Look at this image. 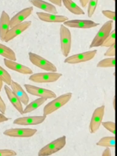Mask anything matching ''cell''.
Returning <instances> with one entry per match:
<instances>
[{"label":"cell","instance_id":"3","mask_svg":"<svg viewBox=\"0 0 117 156\" xmlns=\"http://www.w3.org/2000/svg\"><path fill=\"white\" fill-rule=\"evenodd\" d=\"M113 25V21L109 20L106 21L102 26L100 28L99 31L97 32L94 38L93 39L91 44H90L89 48L91 49L94 47L101 46L108 35L110 34L112 30Z\"/></svg>","mask_w":117,"mask_h":156},{"label":"cell","instance_id":"6","mask_svg":"<svg viewBox=\"0 0 117 156\" xmlns=\"http://www.w3.org/2000/svg\"><path fill=\"white\" fill-rule=\"evenodd\" d=\"M62 76V73L57 72L38 73L31 74L29 79L36 83H51L56 82Z\"/></svg>","mask_w":117,"mask_h":156},{"label":"cell","instance_id":"16","mask_svg":"<svg viewBox=\"0 0 117 156\" xmlns=\"http://www.w3.org/2000/svg\"><path fill=\"white\" fill-rule=\"evenodd\" d=\"M36 15L40 20L47 23H64L68 20V18L66 16L58 15L46 12H36Z\"/></svg>","mask_w":117,"mask_h":156},{"label":"cell","instance_id":"19","mask_svg":"<svg viewBox=\"0 0 117 156\" xmlns=\"http://www.w3.org/2000/svg\"><path fill=\"white\" fill-rule=\"evenodd\" d=\"M29 1L35 7L41 9L46 13L55 15H57L58 13L57 10L54 4L44 1L43 0H29Z\"/></svg>","mask_w":117,"mask_h":156},{"label":"cell","instance_id":"4","mask_svg":"<svg viewBox=\"0 0 117 156\" xmlns=\"http://www.w3.org/2000/svg\"><path fill=\"white\" fill-rule=\"evenodd\" d=\"M60 41L62 54L67 57L71 48V34L69 29L63 24H61L60 27Z\"/></svg>","mask_w":117,"mask_h":156},{"label":"cell","instance_id":"13","mask_svg":"<svg viewBox=\"0 0 117 156\" xmlns=\"http://www.w3.org/2000/svg\"><path fill=\"white\" fill-rule=\"evenodd\" d=\"M46 116H32L18 118L13 121V124L21 126L38 125L41 124L46 119Z\"/></svg>","mask_w":117,"mask_h":156},{"label":"cell","instance_id":"20","mask_svg":"<svg viewBox=\"0 0 117 156\" xmlns=\"http://www.w3.org/2000/svg\"><path fill=\"white\" fill-rule=\"evenodd\" d=\"M10 17L8 13L2 10L0 17V39L4 41V37L10 29Z\"/></svg>","mask_w":117,"mask_h":156},{"label":"cell","instance_id":"29","mask_svg":"<svg viewBox=\"0 0 117 156\" xmlns=\"http://www.w3.org/2000/svg\"><path fill=\"white\" fill-rule=\"evenodd\" d=\"M102 126L107 130L112 132L113 135H115V123L113 121H105L102 122Z\"/></svg>","mask_w":117,"mask_h":156},{"label":"cell","instance_id":"34","mask_svg":"<svg viewBox=\"0 0 117 156\" xmlns=\"http://www.w3.org/2000/svg\"><path fill=\"white\" fill-rule=\"evenodd\" d=\"M102 156H112L111 151L109 147H106L102 152Z\"/></svg>","mask_w":117,"mask_h":156},{"label":"cell","instance_id":"36","mask_svg":"<svg viewBox=\"0 0 117 156\" xmlns=\"http://www.w3.org/2000/svg\"><path fill=\"white\" fill-rule=\"evenodd\" d=\"M10 118L6 117L4 114L0 113V122H5L8 120H9Z\"/></svg>","mask_w":117,"mask_h":156},{"label":"cell","instance_id":"8","mask_svg":"<svg viewBox=\"0 0 117 156\" xmlns=\"http://www.w3.org/2000/svg\"><path fill=\"white\" fill-rule=\"evenodd\" d=\"M105 105H102L96 108L92 115L89 124V132L90 133H94L99 129L104 115Z\"/></svg>","mask_w":117,"mask_h":156},{"label":"cell","instance_id":"9","mask_svg":"<svg viewBox=\"0 0 117 156\" xmlns=\"http://www.w3.org/2000/svg\"><path fill=\"white\" fill-rule=\"evenodd\" d=\"M26 90L30 94L38 96L39 98L48 99H54L57 97L56 94L48 89L38 87L30 84H24Z\"/></svg>","mask_w":117,"mask_h":156},{"label":"cell","instance_id":"12","mask_svg":"<svg viewBox=\"0 0 117 156\" xmlns=\"http://www.w3.org/2000/svg\"><path fill=\"white\" fill-rule=\"evenodd\" d=\"M63 25L69 27L80 29H90L99 25V23L88 20H71L63 23Z\"/></svg>","mask_w":117,"mask_h":156},{"label":"cell","instance_id":"21","mask_svg":"<svg viewBox=\"0 0 117 156\" xmlns=\"http://www.w3.org/2000/svg\"><path fill=\"white\" fill-rule=\"evenodd\" d=\"M64 6L72 13L77 15H84V11L73 0H62Z\"/></svg>","mask_w":117,"mask_h":156},{"label":"cell","instance_id":"27","mask_svg":"<svg viewBox=\"0 0 117 156\" xmlns=\"http://www.w3.org/2000/svg\"><path fill=\"white\" fill-rule=\"evenodd\" d=\"M0 78L3 82H5L7 85H10L12 81L10 74L1 66H0Z\"/></svg>","mask_w":117,"mask_h":156},{"label":"cell","instance_id":"31","mask_svg":"<svg viewBox=\"0 0 117 156\" xmlns=\"http://www.w3.org/2000/svg\"><path fill=\"white\" fill-rule=\"evenodd\" d=\"M16 152L12 149H0V156H16Z\"/></svg>","mask_w":117,"mask_h":156},{"label":"cell","instance_id":"7","mask_svg":"<svg viewBox=\"0 0 117 156\" xmlns=\"http://www.w3.org/2000/svg\"><path fill=\"white\" fill-rule=\"evenodd\" d=\"M96 54V49L88 51L79 54H76L71 56L67 57L65 59L64 62L65 63L69 64H77L79 63L85 62L93 59L95 57Z\"/></svg>","mask_w":117,"mask_h":156},{"label":"cell","instance_id":"18","mask_svg":"<svg viewBox=\"0 0 117 156\" xmlns=\"http://www.w3.org/2000/svg\"><path fill=\"white\" fill-rule=\"evenodd\" d=\"M4 88L7 98L13 105V106L21 115H23V107L21 101L19 100L17 96L15 94V93L12 91L11 88H10V87L7 85H4Z\"/></svg>","mask_w":117,"mask_h":156},{"label":"cell","instance_id":"30","mask_svg":"<svg viewBox=\"0 0 117 156\" xmlns=\"http://www.w3.org/2000/svg\"><path fill=\"white\" fill-rule=\"evenodd\" d=\"M102 13L107 18H109L113 22L115 21V12L110 10H103Z\"/></svg>","mask_w":117,"mask_h":156},{"label":"cell","instance_id":"28","mask_svg":"<svg viewBox=\"0 0 117 156\" xmlns=\"http://www.w3.org/2000/svg\"><path fill=\"white\" fill-rule=\"evenodd\" d=\"M98 0H89L88 9H87V15L88 17H91L97 7Z\"/></svg>","mask_w":117,"mask_h":156},{"label":"cell","instance_id":"32","mask_svg":"<svg viewBox=\"0 0 117 156\" xmlns=\"http://www.w3.org/2000/svg\"><path fill=\"white\" fill-rule=\"evenodd\" d=\"M105 56H108L110 57H115V44H113L108 47V49L104 53Z\"/></svg>","mask_w":117,"mask_h":156},{"label":"cell","instance_id":"11","mask_svg":"<svg viewBox=\"0 0 117 156\" xmlns=\"http://www.w3.org/2000/svg\"><path fill=\"white\" fill-rule=\"evenodd\" d=\"M32 22L30 21H23V23L10 28L4 37V41L9 42L10 40H13L14 38H15L16 37L24 32L26 29H27L30 26Z\"/></svg>","mask_w":117,"mask_h":156},{"label":"cell","instance_id":"10","mask_svg":"<svg viewBox=\"0 0 117 156\" xmlns=\"http://www.w3.org/2000/svg\"><path fill=\"white\" fill-rule=\"evenodd\" d=\"M37 130L29 128H12L5 130L3 134L10 137L28 138L34 135Z\"/></svg>","mask_w":117,"mask_h":156},{"label":"cell","instance_id":"25","mask_svg":"<svg viewBox=\"0 0 117 156\" xmlns=\"http://www.w3.org/2000/svg\"><path fill=\"white\" fill-rule=\"evenodd\" d=\"M115 58L109 57L100 60L98 64L97 67L99 68H108L115 67Z\"/></svg>","mask_w":117,"mask_h":156},{"label":"cell","instance_id":"39","mask_svg":"<svg viewBox=\"0 0 117 156\" xmlns=\"http://www.w3.org/2000/svg\"><path fill=\"white\" fill-rule=\"evenodd\" d=\"M113 1H115V0H113Z\"/></svg>","mask_w":117,"mask_h":156},{"label":"cell","instance_id":"15","mask_svg":"<svg viewBox=\"0 0 117 156\" xmlns=\"http://www.w3.org/2000/svg\"><path fill=\"white\" fill-rule=\"evenodd\" d=\"M33 12V7H29L23 9L15 15L10 20V28L23 23Z\"/></svg>","mask_w":117,"mask_h":156},{"label":"cell","instance_id":"24","mask_svg":"<svg viewBox=\"0 0 117 156\" xmlns=\"http://www.w3.org/2000/svg\"><path fill=\"white\" fill-rule=\"evenodd\" d=\"M96 144L98 146L106 147H115V136H104L101 138Z\"/></svg>","mask_w":117,"mask_h":156},{"label":"cell","instance_id":"33","mask_svg":"<svg viewBox=\"0 0 117 156\" xmlns=\"http://www.w3.org/2000/svg\"><path fill=\"white\" fill-rule=\"evenodd\" d=\"M6 110V105L1 96H0V112L2 114H4Z\"/></svg>","mask_w":117,"mask_h":156},{"label":"cell","instance_id":"14","mask_svg":"<svg viewBox=\"0 0 117 156\" xmlns=\"http://www.w3.org/2000/svg\"><path fill=\"white\" fill-rule=\"evenodd\" d=\"M4 63L5 66L7 67L9 69L16 71L21 74H29V75H31L33 74V71L30 68L24 65L17 63L15 61L4 58Z\"/></svg>","mask_w":117,"mask_h":156},{"label":"cell","instance_id":"35","mask_svg":"<svg viewBox=\"0 0 117 156\" xmlns=\"http://www.w3.org/2000/svg\"><path fill=\"white\" fill-rule=\"evenodd\" d=\"M50 1L52 4H54L58 7H61L62 5V0H48Z\"/></svg>","mask_w":117,"mask_h":156},{"label":"cell","instance_id":"5","mask_svg":"<svg viewBox=\"0 0 117 156\" xmlns=\"http://www.w3.org/2000/svg\"><path fill=\"white\" fill-rule=\"evenodd\" d=\"M29 58L30 62L35 66L45 71L51 72H56L57 69L56 66L50 61L43 58L35 53L29 52L28 53Z\"/></svg>","mask_w":117,"mask_h":156},{"label":"cell","instance_id":"1","mask_svg":"<svg viewBox=\"0 0 117 156\" xmlns=\"http://www.w3.org/2000/svg\"><path fill=\"white\" fill-rule=\"evenodd\" d=\"M73 96L72 93H66L56 97L52 101L48 103L43 108V115H49L65 105L71 99Z\"/></svg>","mask_w":117,"mask_h":156},{"label":"cell","instance_id":"38","mask_svg":"<svg viewBox=\"0 0 117 156\" xmlns=\"http://www.w3.org/2000/svg\"><path fill=\"white\" fill-rule=\"evenodd\" d=\"M2 86H3V82H2V80L1 79V78H0V91H1V90H2Z\"/></svg>","mask_w":117,"mask_h":156},{"label":"cell","instance_id":"26","mask_svg":"<svg viewBox=\"0 0 117 156\" xmlns=\"http://www.w3.org/2000/svg\"><path fill=\"white\" fill-rule=\"evenodd\" d=\"M113 44H115V29L111 31L110 34L102 43L101 46L110 47Z\"/></svg>","mask_w":117,"mask_h":156},{"label":"cell","instance_id":"37","mask_svg":"<svg viewBox=\"0 0 117 156\" xmlns=\"http://www.w3.org/2000/svg\"><path fill=\"white\" fill-rule=\"evenodd\" d=\"M88 1L89 0H79L80 4L82 7H85L88 4Z\"/></svg>","mask_w":117,"mask_h":156},{"label":"cell","instance_id":"22","mask_svg":"<svg viewBox=\"0 0 117 156\" xmlns=\"http://www.w3.org/2000/svg\"><path fill=\"white\" fill-rule=\"evenodd\" d=\"M0 55L4 57V58L13 61L16 60V54L15 52L10 48L1 43H0Z\"/></svg>","mask_w":117,"mask_h":156},{"label":"cell","instance_id":"2","mask_svg":"<svg viewBox=\"0 0 117 156\" xmlns=\"http://www.w3.org/2000/svg\"><path fill=\"white\" fill-rule=\"evenodd\" d=\"M66 136L63 135L43 147L38 152V156H49L64 147L66 143Z\"/></svg>","mask_w":117,"mask_h":156},{"label":"cell","instance_id":"17","mask_svg":"<svg viewBox=\"0 0 117 156\" xmlns=\"http://www.w3.org/2000/svg\"><path fill=\"white\" fill-rule=\"evenodd\" d=\"M11 90L17 96L21 102L26 105H27L29 101V98L27 94L23 90L22 87L16 82L12 80L10 83Z\"/></svg>","mask_w":117,"mask_h":156},{"label":"cell","instance_id":"23","mask_svg":"<svg viewBox=\"0 0 117 156\" xmlns=\"http://www.w3.org/2000/svg\"><path fill=\"white\" fill-rule=\"evenodd\" d=\"M46 100L47 99H46L44 98H38L36 99L35 100L33 101L30 103L26 105V107L24 108V109H23V114L30 113V112H32V111L35 110L38 107H39L40 105H41L43 104H44V102H45L46 101Z\"/></svg>","mask_w":117,"mask_h":156}]
</instances>
